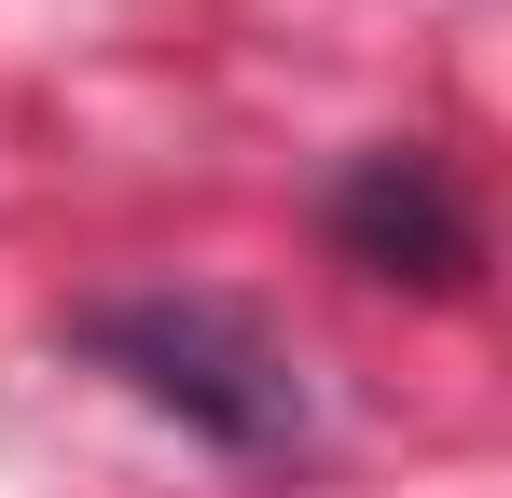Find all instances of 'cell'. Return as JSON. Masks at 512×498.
Instances as JSON below:
<instances>
[{
  "mask_svg": "<svg viewBox=\"0 0 512 498\" xmlns=\"http://www.w3.org/2000/svg\"><path fill=\"white\" fill-rule=\"evenodd\" d=\"M333 249L360 263V277H388V291H471L485 222H471V194L443 180V153L374 139V153L333 180Z\"/></svg>",
  "mask_w": 512,
  "mask_h": 498,
  "instance_id": "7a4b0ae2",
  "label": "cell"
},
{
  "mask_svg": "<svg viewBox=\"0 0 512 498\" xmlns=\"http://www.w3.org/2000/svg\"><path fill=\"white\" fill-rule=\"evenodd\" d=\"M97 374H125L153 415H180L194 443H222V457H291L305 443V374H291V346L250 319V305H222V291H111L70 319Z\"/></svg>",
  "mask_w": 512,
  "mask_h": 498,
  "instance_id": "6da1fadb",
  "label": "cell"
}]
</instances>
